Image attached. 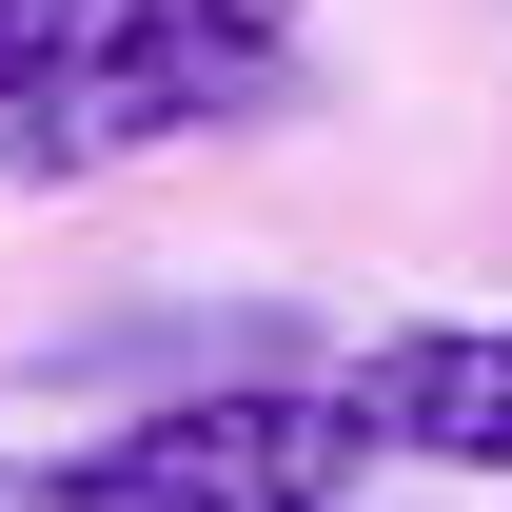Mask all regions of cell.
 Masks as SVG:
<instances>
[{
	"mask_svg": "<svg viewBox=\"0 0 512 512\" xmlns=\"http://www.w3.org/2000/svg\"><path fill=\"white\" fill-rule=\"evenodd\" d=\"M296 99V0H99L60 40V79L0 119L20 178H119V158H178V138H237Z\"/></svg>",
	"mask_w": 512,
	"mask_h": 512,
	"instance_id": "obj_1",
	"label": "cell"
},
{
	"mask_svg": "<svg viewBox=\"0 0 512 512\" xmlns=\"http://www.w3.org/2000/svg\"><path fill=\"white\" fill-rule=\"evenodd\" d=\"M355 473H375L355 375H217V394L119 414L99 453H60L20 512H335Z\"/></svg>",
	"mask_w": 512,
	"mask_h": 512,
	"instance_id": "obj_2",
	"label": "cell"
},
{
	"mask_svg": "<svg viewBox=\"0 0 512 512\" xmlns=\"http://www.w3.org/2000/svg\"><path fill=\"white\" fill-rule=\"evenodd\" d=\"M355 414L375 453H434V473H493L512 493V316H414L355 355Z\"/></svg>",
	"mask_w": 512,
	"mask_h": 512,
	"instance_id": "obj_3",
	"label": "cell"
},
{
	"mask_svg": "<svg viewBox=\"0 0 512 512\" xmlns=\"http://www.w3.org/2000/svg\"><path fill=\"white\" fill-rule=\"evenodd\" d=\"M79 20H99V0H0V119L60 79V40H79Z\"/></svg>",
	"mask_w": 512,
	"mask_h": 512,
	"instance_id": "obj_4",
	"label": "cell"
}]
</instances>
